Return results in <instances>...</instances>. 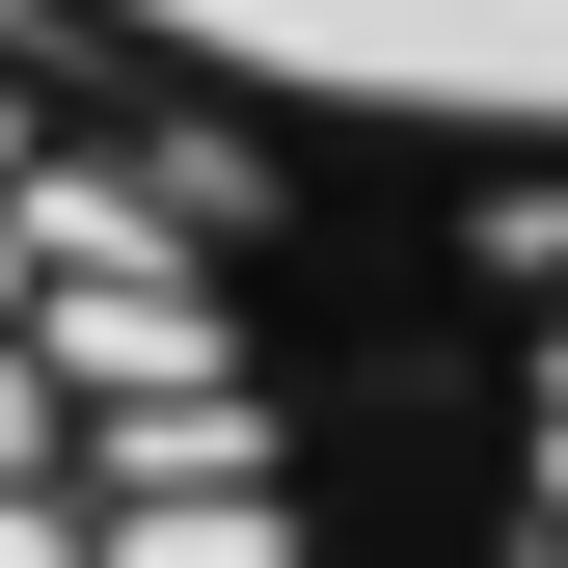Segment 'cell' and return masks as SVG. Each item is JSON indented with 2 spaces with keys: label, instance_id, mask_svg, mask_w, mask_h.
I'll list each match as a JSON object with an SVG mask.
<instances>
[{
  "label": "cell",
  "instance_id": "cell-2",
  "mask_svg": "<svg viewBox=\"0 0 568 568\" xmlns=\"http://www.w3.org/2000/svg\"><path fill=\"white\" fill-rule=\"evenodd\" d=\"M135 109L217 135H352V163H487L568 190V0H0Z\"/></svg>",
  "mask_w": 568,
  "mask_h": 568
},
{
  "label": "cell",
  "instance_id": "cell-1",
  "mask_svg": "<svg viewBox=\"0 0 568 568\" xmlns=\"http://www.w3.org/2000/svg\"><path fill=\"white\" fill-rule=\"evenodd\" d=\"M0 568H379L190 135L0 28Z\"/></svg>",
  "mask_w": 568,
  "mask_h": 568
}]
</instances>
